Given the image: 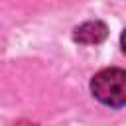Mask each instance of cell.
<instances>
[{"mask_svg": "<svg viewBox=\"0 0 126 126\" xmlns=\"http://www.w3.org/2000/svg\"><path fill=\"white\" fill-rule=\"evenodd\" d=\"M91 91L96 100L106 106L122 108L126 104V73L118 67L98 71L91 81Z\"/></svg>", "mask_w": 126, "mask_h": 126, "instance_id": "1", "label": "cell"}, {"mask_svg": "<svg viewBox=\"0 0 126 126\" xmlns=\"http://www.w3.org/2000/svg\"><path fill=\"white\" fill-rule=\"evenodd\" d=\"M106 33H108V28L102 22L94 20V22H85V24L77 26L73 32V39L79 43H85V45H94V43L104 41Z\"/></svg>", "mask_w": 126, "mask_h": 126, "instance_id": "2", "label": "cell"}, {"mask_svg": "<svg viewBox=\"0 0 126 126\" xmlns=\"http://www.w3.org/2000/svg\"><path fill=\"white\" fill-rule=\"evenodd\" d=\"M14 126H37V124H33V122H30V120H18Z\"/></svg>", "mask_w": 126, "mask_h": 126, "instance_id": "3", "label": "cell"}]
</instances>
